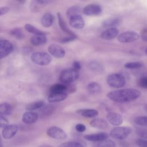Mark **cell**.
<instances>
[{
  "label": "cell",
  "mask_w": 147,
  "mask_h": 147,
  "mask_svg": "<svg viewBox=\"0 0 147 147\" xmlns=\"http://www.w3.org/2000/svg\"><path fill=\"white\" fill-rule=\"evenodd\" d=\"M38 147H52V146H51V145H40Z\"/></svg>",
  "instance_id": "obj_47"
},
{
  "label": "cell",
  "mask_w": 147,
  "mask_h": 147,
  "mask_svg": "<svg viewBox=\"0 0 147 147\" xmlns=\"http://www.w3.org/2000/svg\"><path fill=\"white\" fill-rule=\"evenodd\" d=\"M69 24L75 29H81L84 28L85 22L80 15H77L69 18Z\"/></svg>",
  "instance_id": "obj_16"
},
{
  "label": "cell",
  "mask_w": 147,
  "mask_h": 147,
  "mask_svg": "<svg viewBox=\"0 0 147 147\" xmlns=\"http://www.w3.org/2000/svg\"><path fill=\"white\" fill-rule=\"evenodd\" d=\"M18 130V125L15 124L9 125L3 129L2 133V137L5 139H11L16 134Z\"/></svg>",
  "instance_id": "obj_12"
},
{
  "label": "cell",
  "mask_w": 147,
  "mask_h": 147,
  "mask_svg": "<svg viewBox=\"0 0 147 147\" xmlns=\"http://www.w3.org/2000/svg\"><path fill=\"white\" fill-rule=\"evenodd\" d=\"M145 112L147 113V104L145 106Z\"/></svg>",
  "instance_id": "obj_48"
},
{
  "label": "cell",
  "mask_w": 147,
  "mask_h": 147,
  "mask_svg": "<svg viewBox=\"0 0 147 147\" xmlns=\"http://www.w3.org/2000/svg\"><path fill=\"white\" fill-rule=\"evenodd\" d=\"M90 125L91 127L99 129H105L108 127L107 121L100 118H94L90 122Z\"/></svg>",
  "instance_id": "obj_18"
},
{
  "label": "cell",
  "mask_w": 147,
  "mask_h": 147,
  "mask_svg": "<svg viewBox=\"0 0 147 147\" xmlns=\"http://www.w3.org/2000/svg\"><path fill=\"white\" fill-rule=\"evenodd\" d=\"M136 133L141 138L147 140V129L146 128H137Z\"/></svg>",
  "instance_id": "obj_37"
},
{
  "label": "cell",
  "mask_w": 147,
  "mask_h": 147,
  "mask_svg": "<svg viewBox=\"0 0 147 147\" xmlns=\"http://www.w3.org/2000/svg\"><path fill=\"white\" fill-rule=\"evenodd\" d=\"M25 28L29 33H32L35 36H46L48 34L46 32L38 29L36 27L29 24H27L25 25Z\"/></svg>",
  "instance_id": "obj_22"
},
{
  "label": "cell",
  "mask_w": 147,
  "mask_h": 147,
  "mask_svg": "<svg viewBox=\"0 0 147 147\" xmlns=\"http://www.w3.org/2000/svg\"><path fill=\"white\" fill-rule=\"evenodd\" d=\"M141 92L134 88H125L110 92L107 96L110 100L117 103H127L138 99Z\"/></svg>",
  "instance_id": "obj_1"
},
{
  "label": "cell",
  "mask_w": 147,
  "mask_h": 147,
  "mask_svg": "<svg viewBox=\"0 0 147 147\" xmlns=\"http://www.w3.org/2000/svg\"><path fill=\"white\" fill-rule=\"evenodd\" d=\"M9 10V8L8 7H0V16L5 14Z\"/></svg>",
  "instance_id": "obj_46"
},
{
  "label": "cell",
  "mask_w": 147,
  "mask_h": 147,
  "mask_svg": "<svg viewBox=\"0 0 147 147\" xmlns=\"http://www.w3.org/2000/svg\"><path fill=\"white\" fill-rule=\"evenodd\" d=\"M137 83L138 86L141 88L147 89V76H143L140 78L138 80Z\"/></svg>",
  "instance_id": "obj_38"
},
{
  "label": "cell",
  "mask_w": 147,
  "mask_h": 147,
  "mask_svg": "<svg viewBox=\"0 0 147 147\" xmlns=\"http://www.w3.org/2000/svg\"><path fill=\"white\" fill-rule=\"evenodd\" d=\"M77 38V36L75 34L74 35H69L68 37H64L60 40V42L62 43H66L72 41Z\"/></svg>",
  "instance_id": "obj_39"
},
{
  "label": "cell",
  "mask_w": 147,
  "mask_h": 147,
  "mask_svg": "<svg viewBox=\"0 0 147 147\" xmlns=\"http://www.w3.org/2000/svg\"><path fill=\"white\" fill-rule=\"evenodd\" d=\"M0 144H1V137H0Z\"/></svg>",
  "instance_id": "obj_51"
},
{
  "label": "cell",
  "mask_w": 147,
  "mask_h": 147,
  "mask_svg": "<svg viewBox=\"0 0 147 147\" xmlns=\"http://www.w3.org/2000/svg\"><path fill=\"white\" fill-rule=\"evenodd\" d=\"M13 109L11 106L8 103H0V115H8L12 112Z\"/></svg>",
  "instance_id": "obj_27"
},
{
  "label": "cell",
  "mask_w": 147,
  "mask_h": 147,
  "mask_svg": "<svg viewBox=\"0 0 147 147\" xmlns=\"http://www.w3.org/2000/svg\"><path fill=\"white\" fill-rule=\"evenodd\" d=\"M134 122L141 126H147V116H138L134 119Z\"/></svg>",
  "instance_id": "obj_34"
},
{
  "label": "cell",
  "mask_w": 147,
  "mask_h": 147,
  "mask_svg": "<svg viewBox=\"0 0 147 147\" xmlns=\"http://www.w3.org/2000/svg\"><path fill=\"white\" fill-rule=\"evenodd\" d=\"M10 33L17 39H22L24 37V34L21 29L20 28H14L12 29Z\"/></svg>",
  "instance_id": "obj_35"
},
{
  "label": "cell",
  "mask_w": 147,
  "mask_h": 147,
  "mask_svg": "<svg viewBox=\"0 0 147 147\" xmlns=\"http://www.w3.org/2000/svg\"><path fill=\"white\" fill-rule=\"evenodd\" d=\"M58 147H84V145L78 141H67L59 145Z\"/></svg>",
  "instance_id": "obj_31"
},
{
  "label": "cell",
  "mask_w": 147,
  "mask_h": 147,
  "mask_svg": "<svg viewBox=\"0 0 147 147\" xmlns=\"http://www.w3.org/2000/svg\"><path fill=\"white\" fill-rule=\"evenodd\" d=\"M0 147H3V146L1 145V144H0Z\"/></svg>",
  "instance_id": "obj_50"
},
{
  "label": "cell",
  "mask_w": 147,
  "mask_h": 147,
  "mask_svg": "<svg viewBox=\"0 0 147 147\" xmlns=\"http://www.w3.org/2000/svg\"><path fill=\"white\" fill-rule=\"evenodd\" d=\"M44 106V102L42 100H38L29 103L26 107V109L28 111H32L40 109Z\"/></svg>",
  "instance_id": "obj_29"
},
{
  "label": "cell",
  "mask_w": 147,
  "mask_h": 147,
  "mask_svg": "<svg viewBox=\"0 0 147 147\" xmlns=\"http://www.w3.org/2000/svg\"><path fill=\"white\" fill-rule=\"evenodd\" d=\"M48 51L53 57L59 59L64 57L65 54L64 49L56 44H50L48 48Z\"/></svg>",
  "instance_id": "obj_9"
},
{
  "label": "cell",
  "mask_w": 147,
  "mask_h": 147,
  "mask_svg": "<svg viewBox=\"0 0 147 147\" xmlns=\"http://www.w3.org/2000/svg\"><path fill=\"white\" fill-rule=\"evenodd\" d=\"M94 147H95V146H94Z\"/></svg>",
  "instance_id": "obj_52"
},
{
  "label": "cell",
  "mask_w": 147,
  "mask_h": 147,
  "mask_svg": "<svg viewBox=\"0 0 147 147\" xmlns=\"http://www.w3.org/2000/svg\"><path fill=\"white\" fill-rule=\"evenodd\" d=\"M145 53H146V54L147 55V48H146V50H145Z\"/></svg>",
  "instance_id": "obj_49"
},
{
  "label": "cell",
  "mask_w": 147,
  "mask_h": 147,
  "mask_svg": "<svg viewBox=\"0 0 147 147\" xmlns=\"http://www.w3.org/2000/svg\"><path fill=\"white\" fill-rule=\"evenodd\" d=\"M57 18H58V21H59V25L61 29L64 31V32L68 33L69 35H74L75 34L67 26L65 21L63 18L62 16H61L60 13H57Z\"/></svg>",
  "instance_id": "obj_25"
},
{
  "label": "cell",
  "mask_w": 147,
  "mask_h": 147,
  "mask_svg": "<svg viewBox=\"0 0 147 147\" xmlns=\"http://www.w3.org/2000/svg\"><path fill=\"white\" fill-rule=\"evenodd\" d=\"M75 129L78 132L83 133L86 130V127L82 123H78L75 126Z\"/></svg>",
  "instance_id": "obj_42"
},
{
  "label": "cell",
  "mask_w": 147,
  "mask_h": 147,
  "mask_svg": "<svg viewBox=\"0 0 147 147\" xmlns=\"http://www.w3.org/2000/svg\"><path fill=\"white\" fill-rule=\"evenodd\" d=\"M76 113L86 118H95L98 115V111L96 110L91 109L78 110Z\"/></svg>",
  "instance_id": "obj_19"
},
{
  "label": "cell",
  "mask_w": 147,
  "mask_h": 147,
  "mask_svg": "<svg viewBox=\"0 0 147 147\" xmlns=\"http://www.w3.org/2000/svg\"><path fill=\"white\" fill-rule=\"evenodd\" d=\"M121 22V19L119 17H111L105 20L103 22V26L104 27L115 28L119 25Z\"/></svg>",
  "instance_id": "obj_21"
},
{
  "label": "cell",
  "mask_w": 147,
  "mask_h": 147,
  "mask_svg": "<svg viewBox=\"0 0 147 147\" xmlns=\"http://www.w3.org/2000/svg\"><path fill=\"white\" fill-rule=\"evenodd\" d=\"M107 121L113 126H119L123 122V118L122 116L115 112H109L106 116Z\"/></svg>",
  "instance_id": "obj_13"
},
{
  "label": "cell",
  "mask_w": 147,
  "mask_h": 147,
  "mask_svg": "<svg viewBox=\"0 0 147 147\" xmlns=\"http://www.w3.org/2000/svg\"><path fill=\"white\" fill-rule=\"evenodd\" d=\"M31 60L33 63L37 65L45 66L48 65L51 62L52 57L47 53L36 52L32 55Z\"/></svg>",
  "instance_id": "obj_3"
},
{
  "label": "cell",
  "mask_w": 147,
  "mask_h": 147,
  "mask_svg": "<svg viewBox=\"0 0 147 147\" xmlns=\"http://www.w3.org/2000/svg\"><path fill=\"white\" fill-rule=\"evenodd\" d=\"M87 91L91 94H96L101 92L102 87L98 83L92 82L90 83L87 86Z\"/></svg>",
  "instance_id": "obj_23"
},
{
  "label": "cell",
  "mask_w": 147,
  "mask_h": 147,
  "mask_svg": "<svg viewBox=\"0 0 147 147\" xmlns=\"http://www.w3.org/2000/svg\"><path fill=\"white\" fill-rule=\"evenodd\" d=\"M9 125V122L7 119L3 115H0V127L5 128Z\"/></svg>",
  "instance_id": "obj_41"
},
{
  "label": "cell",
  "mask_w": 147,
  "mask_h": 147,
  "mask_svg": "<svg viewBox=\"0 0 147 147\" xmlns=\"http://www.w3.org/2000/svg\"><path fill=\"white\" fill-rule=\"evenodd\" d=\"M68 96L67 92H51L48 96V100L51 103L61 102L65 100Z\"/></svg>",
  "instance_id": "obj_17"
},
{
  "label": "cell",
  "mask_w": 147,
  "mask_h": 147,
  "mask_svg": "<svg viewBox=\"0 0 147 147\" xmlns=\"http://www.w3.org/2000/svg\"><path fill=\"white\" fill-rule=\"evenodd\" d=\"M53 108H51L50 107H45L41 110V113L42 115H48L53 110Z\"/></svg>",
  "instance_id": "obj_43"
},
{
  "label": "cell",
  "mask_w": 147,
  "mask_h": 147,
  "mask_svg": "<svg viewBox=\"0 0 147 147\" xmlns=\"http://www.w3.org/2000/svg\"><path fill=\"white\" fill-rule=\"evenodd\" d=\"M30 42L33 45H40L46 43L47 38L45 36H34L31 38Z\"/></svg>",
  "instance_id": "obj_28"
},
{
  "label": "cell",
  "mask_w": 147,
  "mask_h": 147,
  "mask_svg": "<svg viewBox=\"0 0 147 147\" xmlns=\"http://www.w3.org/2000/svg\"><path fill=\"white\" fill-rule=\"evenodd\" d=\"M107 83L110 87L118 88L122 87L125 84V78L121 74H113L107 77Z\"/></svg>",
  "instance_id": "obj_4"
},
{
  "label": "cell",
  "mask_w": 147,
  "mask_h": 147,
  "mask_svg": "<svg viewBox=\"0 0 147 147\" xmlns=\"http://www.w3.org/2000/svg\"><path fill=\"white\" fill-rule=\"evenodd\" d=\"M142 66V64L140 62H128L126 63L124 67L128 69H137L140 68Z\"/></svg>",
  "instance_id": "obj_36"
},
{
  "label": "cell",
  "mask_w": 147,
  "mask_h": 147,
  "mask_svg": "<svg viewBox=\"0 0 147 147\" xmlns=\"http://www.w3.org/2000/svg\"><path fill=\"white\" fill-rule=\"evenodd\" d=\"M89 67L90 68L95 72H100L103 70V68L102 65L95 61H91L89 64Z\"/></svg>",
  "instance_id": "obj_33"
},
{
  "label": "cell",
  "mask_w": 147,
  "mask_h": 147,
  "mask_svg": "<svg viewBox=\"0 0 147 147\" xmlns=\"http://www.w3.org/2000/svg\"><path fill=\"white\" fill-rule=\"evenodd\" d=\"M53 21V17L51 13H45L44 15H43L41 20L42 25L47 28L50 27L52 25Z\"/></svg>",
  "instance_id": "obj_24"
},
{
  "label": "cell",
  "mask_w": 147,
  "mask_h": 147,
  "mask_svg": "<svg viewBox=\"0 0 147 147\" xmlns=\"http://www.w3.org/2000/svg\"><path fill=\"white\" fill-rule=\"evenodd\" d=\"M108 137L109 135L107 133L105 132H100L97 133L86 134L84 136V138L89 141L98 142L107 140Z\"/></svg>",
  "instance_id": "obj_11"
},
{
  "label": "cell",
  "mask_w": 147,
  "mask_h": 147,
  "mask_svg": "<svg viewBox=\"0 0 147 147\" xmlns=\"http://www.w3.org/2000/svg\"><path fill=\"white\" fill-rule=\"evenodd\" d=\"M136 144L139 147H147V140L143 138H137L136 141Z\"/></svg>",
  "instance_id": "obj_40"
},
{
  "label": "cell",
  "mask_w": 147,
  "mask_h": 147,
  "mask_svg": "<svg viewBox=\"0 0 147 147\" xmlns=\"http://www.w3.org/2000/svg\"><path fill=\"white\" fill-rule=\"evenodd\" d=\"M13 50V44L8 40H0V59L8 56Z\"/></svg>",
  "instance_id": "obj_8"
},
{
  "label": "cell",
  "mask_w": 147,
  "mask_h": 147,
  "mask_svg": "<svg viewBox=\"0 0 147 147\" xmlns=\"http://www.w3.org/2000/svg\"><path fill=\"white\" fill-rule=\"evenodd\" d=\"M131 129L127 126H117L114 127L110 131V136L116 140H124L131 133Z\"/></svg>",
  "instance_id": "obj_5"
},
{
  "label": "cell",
  "mask_w": 147,
  "mask_h": 147,
  "mask_svg": "<svg viewBox=\"0 0 147 147\" xmlns=\"http://www.w3.org/2000/svg\"><path fill=\"white\" fill-rule=\"evenodd\" d=\"M116 144L114 141L110 140H105L102 141L96 142L94 146L95 147H115Z\"/></svg>",
  "instance_id": "obj_30"
},
{
  "label": "cell",
  "mask_w": 147,
  "mask_h": 147,
  "mask_svg": "<svg viewBox=\"0 0 147 147\" xmlns=\"http://www.w3.org/2000/svg\"><path fill=\"white\" fill-rule=\"evenodd\" d=\"M83 13L88 16H96L102 13V7L96 4H90L83 9Z\"/></svg>",
  "instance_id": "obj_10"
},
{
  "label": "cell",
  "mask_w": 147,
  "mask_h": 147,
  "mask_svg": "<svg viewBox=\"0 0 147 147\" xmlns=\"http://www.w3.org/2000/svg\"><path fill=\"white\" fill-rule=\"evenodd\" d=\"M139 34L134 31H126L118 35L117 39L121 42H131L139 38Z\"/></svg>",
  "instance_id": "obj_6"
},
{
  "label": "cell",
  "mask_w": 147,
  "mask_h": 147,
  "mask_svg": "<svg viewBox=\"0 0 147 147\" xmlns=\"http://www.w3.org/2000/svg\"><path fill=\"white\" fill-rule=\"evenodd\" d=\"M74 69H75L77 71H79L81 69V65L79 62L77 61H75L73 63V68Z\"/></svg>",
  "instance_id": "obj_45"
},
{
  "label": "cell",
  "mask_w": 147,
  "mask_h": 147,
  "mask_svg": "<svg viewBox=\"0 0 147 147\" xmlns=\"http://www.w3.org/2000/svg\"><path fill=\"white\" fill-rule=\"evenodd\" d=\"M47 135L54 139L65 140L67 135L65 132L61 128L57 126H51L47 131Z\"/></svg>",
  "instance_id": "obj_7"
},
{
  "label": "cell",
  "mask_w": 147,
  "mask_h": 147,
  "mask_svg": "<svg viewBox=\"0 0 147 147\" xmlns=\"http://www.w3.org/2000/svg\"><path fill=\"white\" fill-rule=\"evenodd\" d=\"M38 118V115L37 113L28 111L24 113L22 120L24 123L26 124H32L35 123Z\"/></svg>",
  "instance_id": "obj_14"
},
{
  "label": "cell",
  "mask_w": 147,
  "mask_h": 147,
  "mask_svg": "<svg viewBox=\"0 0 147 147\" xmlns=\"http://www.w3.org/2000/svg\"><path fill=\"white\" fill-rule=\"evenodd\" d=\"M50 2L49 1H33L30 3V7L33 11H37L46 6Z\"/></svg>",
  "instance_id": "obj_20"
},
{
  "label": "cell",
  "mask_w": 147,
  "mask_h": 147,
  "mask_svg": "<svg viewBox=\"0 0 147 147\" xmlns=\"http://www.w3.org/2000/svg\"><path fill=\"white\" fill-rule=\"evenodd\" d=\"M141 37L144 41H147V28L144 29L141 32Z\"/></svg>",
  "instance_id": "obj_44"
},
{
  "label": "cell",
  "mask_w": 147,
  "mask_h": 147,
  "mask_svg": "<svg viewBox=\"0 0 147 147\" xmlns=\"http://www.w3.org/2000/svg\"><path fill=\"white\" fill-rule=\"evenodd\" d=\"M79 76V71H76L74 68H68L61 72L59 78L62 83L69 84L76 80Z\"/></svg>",
  "instance_id": "obj_2"
},
{
  "label": "cell",
  "mask_w": 147,
  "mask_h": 147,
  "mask_svg": "<svg viewBox=\"0 0 147 147\" xmlns=\"http://www.w3.org/2000/svg\"><path fill=\"white\" fill-rule=\"evenodd\" d=\"M119 30L116 28H110L103 31L101 34L100 37L102 39L110 40L118 36Z\"/></svg>",
  "instance_id": "obj_15"
},
{
  "label": "cell",
  "mask_w": 147,
  "mask_h": 147,
  "mask_svg": "<svg viewBox=\"0 0 147 147\" xmlns=\"http://www.w3.org/2000/svg\"><path fill=\"white\" fill-rule=\"evenodd\" d=\"M80 8L78 6H72L69 8L67 11V15L69 19L75 16L79 15Z\"/></svg>",
  "instance_id": "obj_32"
},
{
  "label": "cell",
  "mask_w": 147,
  "mask_h": 147,
  "mask_svg": "<svg viewBox=\"0 0 147 147\" xmlns=\"http://www.w3.org/2000/svg\"><path fill=\"white\" fill-rule=\"evenodd\" d=\"M67 92V86L63 83L55 84L52 85L49 89V93L51 92ZM68 94V93H67Z\"/></svg>",
  "instance_id": "obj_26"
}]
</instances>
